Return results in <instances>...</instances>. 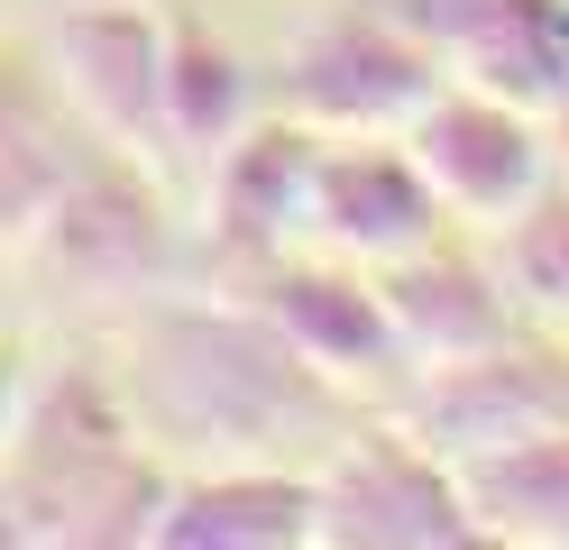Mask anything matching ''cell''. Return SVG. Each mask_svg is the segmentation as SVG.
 Instances as JSON below:
<instances>
[{"mask_svg": "<svg viewBox=\"0 0 569 550\" xmlns=\"http://www.w3.org/2000/svg\"><path fill=\"white\" fill-rule=\"evenodd\" d=\"M0 468L19 487L28 541H148L166 504V477L138 440V422L83 367L28 386L10 440H0Z\"/></svg>", "mask_w": 569, "mask_h": 550, "instance_id": "cell-1", "label": "cell"}, {"mask_svg": "<svg viewBox=\"0 0 569 550\" xmlns=\"http://www.w3.org/2000/svg\"><path fill=\"white\" fill-rule=\"evenodd\" d=\"M148 413L184 440H276L303 413H322V377L248 312H166L138 349Z\"/></svg>", "mask_w": 569, "mask_h": 550, "instance_id": "cell-2", "label": "cell"}, {"mask_svg": "<svg viewBox=\"0 0 569 550\" xmlns=\"http://www.w3.org/2000/svg\"><path fill=\"white\" fill-rule=\"evenodd\" d=\"M450 73L396 10H340L284 56V110L322 138H405Z\"/></svg>", "mask_w": 569, "mask_h": 550, "instance_id": "cell-3", "label": "cell"}, {"mask_svg": "<svg viewBox=\"0 0 569 550\" xmlns=\"http://www.w3.org/2000/svg\"><path fill=\"white\" fill-rule=\"evenodd\" d=\"M312 541L340 550H450L478 541L469 496L441 450H422L413 431H349L331 468L312 477Z\"/></svg>", "mask_w": 569, "mask_h": 550, "instance_id": "cell-4", "label": "cell"}, {"mask_svg": "<svg viewBox=\"0 0 569 550\" xmlns=\"http://www.w3.org/2000/svg\"><path fill=\"white\" fill-rule=\"evenodd\" d=\"M405 157L441 193V211L487 220V230H506L515 211H532L551 193V157H542L532 110L506 101V92H478V83H441L422 101L413 129H405Z\"/></svg>", "mask_w": 569, "mask_h": 550, "instance_id": "cell-5", "label": "cell"}, {"mask_svg": "<svg viewBox=\"0 0 569 550\" xmlns=\"http://www.w3.org/2000/svg\"><path fill=\"white\" fill-rule=\"evenodd\" d=\"M56 83L101 147L148 157L166 138V19L148 0H74L56 19Z\"/></svg>", "mask_w": 569, "mask_h": 550, "instance_id": "cell-6", "label": "cell"}, {"mask_svg": "<svg viewBox=\"0 0 569 550\" xmlns=\"http://www.w3.org/2000/svg\"><path fill=\"white\" fill-rule=\"evenodd\" d=\"M258 321L295 349L322 386H386L405 377V340L396 312H386L377 276L359 267H312V257H267L258 267Z\"/></svg>", "mask_w": 569, "mask_h": 550, "instance_id": "cell-7", "label": "cell"}, {"mask_svg": "<svg viewBox=\"0 0 569 550\" xmlns=\"http://www.w3.org/2000/svg\"><path fill=\"white\" fill-rule=\"evenodd\" d=\"M450 83L506 101H569V0H396Z\"/></svg>", "mask_w": 569, "mask_h": 550, "instance_id": "cell-8", "label": "cell"}, {"mask_svg": "<svg viewBox=\"0 0 569 550\" xmlns=\"http://www.w3.org/2000/svg\"><path fill=\"white\" fill-rule=\"evenodd\" d=\"M441 193L405 157V138H322L312 157V239L349 267H396L441 239Z\"/></svg>", "mask_w": 569, "mask_h": 550, "instance_id": "cell-9", "label": "cell"}, {"mask_svg": "<svg viewBox=\"0 0 569 550\" xmlns=\"http://www.w3.org/2000/svg\"><path fill=\"white\" fill-rule=\"evenodd\" d=\"M569 431V367L560 358H523L515 340L487 349V358H459V367H422V394H413V440L459 459H487V450H515V440H542Z\"/></svg>", "mask_w": 569, "mask_h": 550, "instance_id": "cell-10", "label": "cell"}, {"mask_svg": "<svg viewBox=\"0 0 569 550\" xmlns=\"http://www.w3.org/2000/svg\"><path fill=\"white\" fill-rule=\"evenodd\" d=\"M38 248L74 284H101V293H129V284H148L166 267V211H157L129 147H101V157L64 166L56 202L38 220Z\"/></svg>", "mask_w": 569, "mask_h": 550, "instance_id": "cell-11", "label": "cell"}, {"mask_svg": "<svg viewBox=\"0 0 569 550\" xmlns=\"http://www.w3.org/2000/svg\"><path fill=\"white\" fill-rule=\"evenodd\" d=\"M312 157H322V129H303L295 110L284 120H248L221 157H211V239L239 257H295V239L312 230Z\"/></svg>", "mask_w": 569, "mask_h": 550, "instance_id": "cell-12", "label": "cell"}, {"mask_svg": "<svg viewBox=\"0 0 569 550\" xmlns=\"http://www.w3.org/2000/svg\"><path fill=\"white\" fill-rule=\"evenodd\" d=\"M377 293L396 312V340H405V367H459V358H487L515 340V312H506V276H487L478 257H450L441 239L377 267Z\"/></svg>", "mask_w": 569, "mask_h": 550, "instance_id": "cell-13", "label": "cell"}, {"mask_svg": "<svg viewBox=\"0 0 569 550\" xmlns=\"http://www.w3.org/2000/svg\"><path fill=\"white\" fill-rule=\"evenodd\" d=\"M148 541L157 550H295L312 541V477L258 468V459L184 477V487H166Z\"/></svg>", "mask_w": 569, "mask_h": 550, "instance_id": "cell-14", "label": "cell"}, {"mask_svg": "<svg viewBox=\"0 0 569 550\" xmlns=\"http://www.w3.org/2000/svg\"><path fill=\"white\" fill-rule=\"evenodd\" d=\"M258 120V73L230 37H211L202 19H166V147L221 157V147Z\"/></svg>", "mask_w": 569, "mask_h": 550, "instance_id": "cell-15", "label": "cell"}, {"mask_svg": "<svg viewBox=\"0 0 569 550\" xmlns=\"http://www.w3.org/2000/svg\"><path fill=\"white\" fill-rule=\"evenodd\" d=\"M450 477H459V496H469L478 541H569V431L459 459Z\"/></svg>", "mask_w": 569, "mask_h": 550, "instance_id": "cell-16", "label": "cell"}, {"mask_svg": "<svg viewBox=\"0 0 569 550\" xmlns=\"http://www.w3.org/2000/svg\"><path fill=\"white\" fill-rule=\"evenodd\" d=\"M506 293L569 321V193H542L532 211L506 220Z\"/></svg>", "mask_w": 569, "mask_h": 550, "instance_id": "cell-17", "label": "cell"}, {"mask_svg": "<svg viewBox=\"0 0 569 550\" xmlns=\"http://www.w3.org/2000/svg\"><path fill=\"white\" fill-rule=\"evenodd\" d=\"M19 403H28V358L0 340V440H10V422H19Z\"/></svg>", "mask_w": 569, "mask_h": 550, "instance_id": "cell-18", "label": "cell"}, {"mask_svg": "<svg viewBox=\"0 0 569 550\" xmlns=\"http://www.w3.org/2000/svg\"><path fill=\"white\" fill-rule=\"evenodd\" d=\"M28 541V513H19V487H10V468H0V550H19Z\"/></svg>", "mask_w": 569, "mask_h": 550, "instance_id": "cell-19", "label": "cell"}]
</instances>
